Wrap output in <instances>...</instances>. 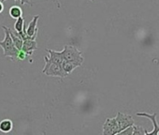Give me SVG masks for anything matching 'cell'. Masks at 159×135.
Here are the masks:
<instances>
[{"mask_svg":"<svg viewBox=\"0 0 159 135\" xmlns=\"http://www.w3.org/2000/svg\"><path fill=\"white\" fill-rule=\"evenodd\" d=\"M2 28L4 29V32H5V38L2 41H0V47L3 49L4 56L10 57L12 61H14L17 58V54H18L20 50H18L14 46L12 40H11V34H10L9 27L3 26Z\"/></svg>","mask_w":159,"mask_h":135,"instance_id":"6da1fadb","label":"cell"},{"mask_svg":"<svg viewBox=\"0 0 159 135\" xmlns=\"http://www.w3.org/2000/svg\"><path fill=\"white\" fill-rule=\"evenodd\" d=\"M61 53L66 61L73 63L77 68L81 67L84 61V58L83 56L82 52L74 45H71V44L65 45V47Z\"/></svg>","mask_w":159,"mask_h":135,"instance_id":"7a4b0ae2","label":"cell"},{"mask_svg":"<svg viewBox=\"0 0 159 135\" xmlns=\"http://www.w3.org/2000/svg\"><path fill=\"white\" fill-rule=\"evenodd\" d=\"M44 61H45V66L42 71L43 74L47 76L59 77V78H65L68 75L59 64L51 61L48 56H44Z\"/></svg>","mask_w":159,"mask_h":135,"instance_id":"3957f363","label":"cell"},{"mask_svg":"<svg viewBox=\"0 0 159 135\" xmlns=\"http://www.w3.org/2000/svg\"><path fill=\"white\" fill-rule=\"evenodd\" d=\"M117 127H118V134L125 128H126L129 126L134 125L133 117L129 114H123V113H117V115L115 116Z\"/></svg>","mask_w":159,"mask_h":135,"instance_id":"277c9868","label":"cell"},{"mask_svg":"<svg viewBox=\"0 0 159 135\" xmlns=\"http://www.w3.org/2000/svg\"><path fill=\"white\" fill-rule=\"evenodd\" d=\"M136 115L137 116H141V117H146L148 119L151 120V122L152 123V127H153V129L152 131H147L146 130V134L147 135H156L159 133V125L156 121V116H157V114L154 113V114H148V113H145V112H138L136 113Z\"/></svg>","mask_w":159,"mask_h":135,"instance_id":"5b68a950","label":"cell"},{"mask_svg":"<svg viewBox=\"0 0 159 135\" xmlns=\"http://www.w3.org/2000/svg\"><path fill=\"white\" fill-rule=\"evenodd\" d=\"M103 134L104 135H115V134H118V127H117L115 117L106 119L105 123L103 124Z\"/></svg>","mask_w":159,"mask_h":135,"instance_id":"8992f818","label":"cell"},{"mask_svg":"<svg viewBox=\"0 0 159 135\" xmlns=\"http://www.w3.org/2000/svg\"><path fill=\"white\" fill-rule=\"evenodd\" d=\"M39 19V15H36L33 17V19L30 21L28 26L25 28V32H26V35L29 36V37H37L38 36V21Z\"/></svg>","mask_w":159,"mask_h":135,"instance_id":"52a82bcc","label":"cell"},{"mask_svg":"<svg viewBox=\"0 0 159 135\" xmlns=\"http://www.w3.org/2000/svg\"><path fill=\"white\" fill-rule=\"evenodd\" d=\"M38 49V44L36 40H25L23 42L22 49L25 53H26L29 56H31L34 54V51Z\"/></svg>","mask_w":159,"mask_h":135,"instance_id":"ba28073f","label":"cell"},{"mask_svg":"<svg viewBox=\"0 0 159 135\" xmlns=\"http://www.w3.org/2000/svg\"><path fill=\"white\" fill-rule=\"evenodd\" d=\"M48 53H49V59L51 60V61H52V62H55V63H57V64H59L61 67H62V64H63V62L65 61V58H64V56H63V54H62V53L61 52H56V51H52V50H50V49H47L46 50Z\"/></svg>","mask_w":159,"mask_h":135,"instance_id":"9c48e42d","label":"cell"},{"mask_svg":"<svg viewBox=\"0 0 159 135\" xmlns=\"http://www.w3.org/2000/svg\"><path fill=\"white\" fill-rule=\"evenodd\" d=\"M9 30H10V34H11V40H12V42H13L14 46H15L18 50H21V49H22V46H23V42H24V40H23V39H22L21 35H20L18 32H16L15 30L12 31V30L10 29V28H9Z\"/></svg>","mask_w":159,"mask_h":135,"instance_id":"30bf717a","label":"cell"},{"mask_svg":"<svg viewBox=\"0 0 159 135\" xmlns=\"http://www.w3.org/2000/svg\"><path fill=\"white\" fill-rule=\"evenodd\" d=\"M13 128V123L11 119H3L0 122V130L4 133L11 132Z\"/></svg>","mask_w":159,"mask_h":135,"instance_id":"8fae6325","label":"cell"},{"mask_svg":"<svg viewBox=\"0 0 159 135\" xmlns=\"http://www.w3.org/2000/svg\"><path fill=\"white\" fill-rule=\"evenodd\" d=\"M25 18H23V16H21V17L16 19V22L14 24V29H15L16 32H18L21 35V37L23 35L24 36L26 35V34L24 33V26H25Z\"/></svg>","mask_w":159,"mask_h":135,"instance_id":"7c38bea8","label":"cell"},{"mask_svg":"<svg viewBox=\"0 0 159 135\" xmlns=\"http://www.w3.org/2000/svg\"><path fill=\"white\" fill-rule=\"evenodd\" d=\"M9 13H10L11 17L13 19H17V18L23 16V11L20 6H11L9 11Z\"/></svg>","mask_w":159,"mask_h":135,"instance_id":"4fadbf2b","label":"cell"},{"mask_svg":"<svg viewBox=\"0 0 159 135\" xmlns=\"http://www.w3.org/2000/svg\"><path fill=\"white\" fill-rule=\"evenodd\" d=\"M62 68H63V70L67 73V74H70L75 69H76V66L73 64V63H71V62H69V61H66V59H65V61L63 62V64H62Z\"/></svg>","mask_w":159,"mask_h":135,"instance_id":"5bb4252c","label":"cell"},{"mask_svg":"<svg viewBox=\"0 0 159 135\" xmlns=\"http://www.w3.org/2000/svg\"><path fill=\"white\" fill-rule=\"evenodd\" d=\"M134 129H133V134L132 135H145L146 134V130L144 129L143 127L140 126H133Z\"/></svg>","mask_w":159,"mask_h":135,"instance_id":"9a60e30c","label":"cell"},{"mask_svg":"<svg viewBox=\"0 0 159 135\" xmlns=\"http://www.w3.org/2000/svg\"><path fill=\"white\" fill-rule=\"evenodd\" d=\"M133 126H134V125L127 127L126 128L123 129L119 134H121V135H132V134H133V129H134V127H133Z\"/></svg>","mask_w":159,"mask_h":135,"instance_id":"2e32d148","label":"cell"},{"mask_svg":"<svg viewBox=\"0 0 159 135\" xmlns=\"http://www.w3.org/2000/svg\"><path fill=\"white\" fill-rule=\"evenodd\" d=\"M25 58H29V55L26 53H25L23 50H20L19 53H18V54H17V59H19L20 61H23Z\"/></svg>","mask_w":159,"mask_h":135,"instance_id":"e0dca14e","label":"cell"},{"mask_svg":"<svg viewBox=\"0 0 159 135\" xmlns=\"http://www.w3.org/2000/svg\"><path fill=\"white\" fill-rule=\"evenodd\" d=\"M2 2H5L6 0H1ZM21 1V4L22 5H25V4H28V5H32V3H31V1L30 0H20Z\"/></svg>","mask_w":159,"mask_h":135,"instance_id":"ac0fdd59","label":"cell"},{"mask_svg":"<svg viewBox=\"0 0 159 135\" xmlns=\"http://www.w3.org/2000/svg\"><path fill=\"white\" fill-rule=\"evenodd\" d=\"M3 11H4V4L1 0H0V13L3 12Z\"/></svg>","mask_w":159,"mask_h":135,"instance_id":"d6986e66","label":"cell"},{"mask_svg":"<svg viewBox=\"0 0 159 135\" xmlns=\"http://www.w3.org/2000/svg\"><path fill=\"white\" fill-rule=\"evenodd\" d=\"M90 1H94V0H90Z\"/></svg>","mask_w":159,"mask_h":135,"instance_id":"ffe728a7","label":"cell"}]
</instances>
